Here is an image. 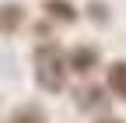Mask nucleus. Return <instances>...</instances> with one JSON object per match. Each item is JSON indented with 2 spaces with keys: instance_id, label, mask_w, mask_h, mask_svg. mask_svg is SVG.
Returning <instances> with one entry per match:
<instances>
[{
  "instance_id": "f257e3e1",
  "label": "nucleus",
  "mask_w": 126,
  "mask_h": 123,
  "mask_svg": "<svg viewBox=\"0 0 126 123\" xmlns=\"http://www.w3.org/2000/svg\"><path fill=\"white\" fill-rule=\"evenodd\" d=\"M67 56H63L56 46H39L35 49V81L46 91H63L67 84Z\"/></svg>"
},
{
  "instance_id": "f03ea898",
  "label": "nucleus",
  "mask_w": 126,
  "mask_h": 123,
  "mask_svg": "<svg viewBox=\"0 0 126 123\" xmlns=\"http://www.w3.org/2000/svg\"><path fill=\"white\" fill-rule=\"evenodd\" d=\"M25 21V7L21 4H4L0 7V32H14Z\"/></svg>"
},
{
  "instance_id": "7ed1b4c3",
  "label": "nucleus",
  "mask_w": 126,
  "mask_h": 123,
  "mask_svg": "<svg viewBox=\"0 0 126 123\" xmlns=\"http://www.w3.org/2000/svg\"><path fill=\"white\" fill-rule=\"evenodd\" d=\"M109 91H112L116 99H126V60L109 67Z\"/></svg>"
},
{
  "instance_id": "20e7f679",
  "label": "nucleus",
  "mask_w": 126,
  "mask_h": 123,
  "mask_svg": "<svg viewBox=\"0 0 126 123\" xmlns=\"http://www.w3.org/2000/svg\"><path fill=\"white\" fill-rule=\"evenodd\" d=\"M94 60H98V56H94V49H84V46H81V49H74V53L67 56V67L77 70V74H88V70L94 67Z\"/></svg>"
},
{
  "instance_id": "39448f33",
  "label": "nucleus",
  "mask_w": 126,
  "mask_h": 123,
  "mask_svg": "<svg viewBox=\"0 0 126 123\" xmlns=\"http://www.w3.org/2000/svg\"><path fill=\"white\" fill-rule=\"evenodd\" d=\"M46 14L56 18V21H74V18H77L74 4H67V0H46Z\"/></svg>"
},
{
  "instance_id": "423d86ee",
  "label": "nucleus",
  "mask_w": 126,
  "mask_h": 123,
  "mask_svg": "<svg viewBox=\"0 0 126 123\" xmlns=\"http://www.w3.org/2000/svg\"><path fill=\"white\" fill-rule=\"evenodd\" d=\"M7 123H46V113L39 105H21V109H14Z\"/></svg>"
},
{
  "instance_id": "0eeeda50",
  "label": "nucleus",
  "mask_w": 126,
  "mask_h": 123,
  "mask_svg": "<svg viewBox=\"0 0 126 123\" xmlns=\"http://www.w3.org/2000/svg\"><path fill=\"white\" fill-rule=\"evenodd\" d=\"M91 11H94V21H105V4H91Z\"/></svg>"
},
{
  "instance_id": "6e6552de",
  "label": "nucleus",
  "mask_w": 126,
  "mask_h": 123,
  "mask_svg": "<svg viewBox=\"0 0 126 123\" xmlns=\"http://www.w3.org/2000/svg\"><path fill=\"white\" fill-rule=\"evenodd\" d=\"M98 123H123V120H116V116H105V120H98Z\"/></svg>"
}]
</instances>
